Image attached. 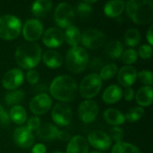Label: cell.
Returning a JSON list of instances; mask_svg holds the SVG:
<instances>
[{
  "label": "cell",
  "instance_id": "6da1fadb",
  "mask_svg": "<svg viewBox=\"0 0 153 153\" xmlns=\"http://www.w3.org/2000/svg\"><path fill=\"white\" fill-rule=\"evenodd\" d=\"M78 86L74 79L69 75L56 77L49 86L51 96L63 102H70L76 98Z\"/></svg>",
  "mask_w": 153,
  "mask_h": 153
},
{
  "label": "cell",
  "instance_id": "7a4b0ae2",
  "mask_svg": "<svg viewBox=\"0 0 153 153\" xmlns=\"http://www.w3.org/2000/svg\"><path fill=\"white\" fill-rule=\"evenodd\" d=\"M41 48L37 43H26L20 45L15 50V61L17 65L23 68L30 70L35 67L41 59Z\"/></svg>",
  "mask_w": 153,
  "mask_h": 153
},
{
  "label": "cell",
  "instance_id": "3957f363",
  "mask_svg": "<svg viewBox=\"0 0 153 153\" xmlns=\"http://www.w3.org/2000/svg\"><path fill=\"white\" fill-rule=\"evenodd\" d=\"M126 9L128 16L137 24H148L152 21L153 3L151 0H130Z\"/></svg>",
  "mask_w": 153,
  "mask_h": 153
},
{
  "label": "cell",
  "instance_id": "277c9868",
  "mask_svg": "<svg viewBox=\"0 0 153 153\" xmlns=\"http://www.w3.org/2000/svg\"><path fill=\"white\" fill-rule=\"evenodd\" d=\"M89 63V55L87 51L82 47H73L71 48L65 57L66 68L74 73L79 74L84 71Z\"/></svg>",
  "mask_w": 153,
  "mask_h": 153
},
{
  "label": "cell",
  "instance_id": "5b68a950",
  "mask_svg": "<svg viewBox=\"0 0 153 153\" xmlns=\"http://www.w3.org/2000/svg\"><path fill=\"white\" fill-rule=\"evenodd\" d=\"M22 31V22L19 18L12 14L0 16V39L13 40Z\"/></svg>",
  "mask_w": 153,
  "mask_h": 153
},
{
  "label": "cell",
  "instance_id": "8992f818",
  "mask_svg": "<svg viewBox=\"0 0 153 153\" xmlns=\"http://www.w3.org/2000/svg\"><path fill=\"white\" fill-rule=\"evenodd\" d=\"M102 87V80L98 74L93 73L83 78L80 83V94L82 98L90 100L97 96Z\"/></svg>",
  "mask_w": 153,
  "mask_h": 153
},
{
  "label": "cell",
  "instance_id": "52a82bcc",
  "mask_svg": "<svg viewBox=\"0 0 153 153\" xmlns=\"http://www.w3.org/2000/svg\"><path fill=\"white\" fill-rule=\"evenodd\" d=\"M74 11L71 4L67 3L59 4L54 13V18L56 25L59 28H67L72 25L74 20Z\"/></svg>",
  "mask_w": 153,
  "mask_h": 153
},
{
  "label": "cell",
  "instance_id": "ba28073f",
  "mask_svg": "<svg viewBox=\"0 0 153 153\" xmlns=\"http://www.w3.org/2000/svg\"><path fill=\"white\" fill-rule=\"evenodd\" d=\"M81 41L84 47L95 49L103 46L106 41V36L102 31L97 29H89L82 33Z\"/></svg>",
  "mask_w": 153,
  "mask_h": 153
},
{
  "label": "cell",
  "instance_id": "9c48e42d",
  "mask_svg": "<svg viewBox=\"0 0 153 153\" xmlns=\"http://www.w3.org/2000/svg\"><path fill=\"white\" fill-rule=\"evenodd\" d=\"M51 117L56 125L60 126H65L71 123L73 118V112L67 104L59 102L54 106L51 112Z\"/></svg>",
  "mask_w": 153,
  "mask_h": 153
},
{
  "label": "cell",
  "instance_id": "30bf717a",
  "mask_svg": "<svg viewBox=\"0 0 153 153\" xmlns=\"http://www.w3.org/2000/svg\"><path fill=\"white\" fill-rule=\"evenodd\" d=\"M22 30L23 38L30 42L38 40L43 34V25L37 19H29L24 23Z\"/></svg>",
  "mask_w": 153,
  "mask_h": 153
},
{
  "label": "cell",
  "instance_id": "8fae6325",
  "mask_svg": "<svg viewBox=\"0 0 153 153\" xmlns=\"http://www.w3.org/2000/svg\"><path fill=\"white\" fill-rule=\"evenodd\" d=\"M99 113V108L97 103L94 100H87L82 101L78 109V115L80 119L85 123V124H90L93 122Z\"/></svg>",
  "mask_w": 153,
  "mask_h": 153
},
{
  "label": "cell",
  "instance_id": "7c38bea8",
  "mask_svg": "<svg viewBox=\"0 0 153 153\" xmlns=\"http://www.w3.org/2000/svg\"><path fill=\"white\" fill-rule=\"evenodd\" d=\"M51 106V98L47 93H40L30 100L29 108L34 115H43L50 109Z\"/></svg>",
  "mask_w": 153,
  "mask_h": 153
},
{
  "label": "cell",
  "instance_id": "4fadbf2b",
  "mask_svg": "<svg viewBox=\"0 0 153 153\" xmlns=\"http://www.w3.org/2000/svg\"><path fill=\"white\" fill-rule=\"evenodd\" d=\"M87 142L94 149L99 150V151H107L110 148L112 144L109 135L100 130L91 132L88 135Z\"/></svg>",
  "mask_w": 153,
  "mask_h": 153
},
{
  "label": "cell",
  "instance_id": "5bb4252c",
  "mask_svg": "<svg viewBox=\"0 0 153 153\" xmlns=\"http://www.w3.org/2000/svg\"><path fill=\"white\" fill-rule=\"evenodd\" d=\"M23 78L24 76L22 71L18 68H13L4 74L2 79V84L6 90L14 91L22 84Z\"/></svg>",
  "mask_w": 153,
  "mask_h": 153
},
{
  "label": "cell",
  "instance_id": "9a60e30c",
  "mask_svg": "<svg viewBox=\"0 0 153 153\" xmlns=\"http://www.w3.org/2000/svg\"><path fill=\"white\" fill-rule=\"evenodd\" d=\"M65 40L64 32L59 28H49L48 29L42 36V41L45 46L48 48H58Z\"/></svg>",
  "mask_w": 153,
  "mask_h": 153
},
{
  "label": "cell",
  "instance_id": "2e32d148",
  "mask_svg": "<svg viewBox=\"0 0 153 153\" xmlns=\"http://www.w3.org/2000/svg\"><path fill=\"white\" fill-rule=\"evenodd\" d=\"M16 145L21 148H30L34 143V135L26 126H20L16 128L13 135Z\"/></svg>",
  "mask_w": 153,
  "mask_h": 153
},
{
  "label": "cell",
  "instance_id": "e0dca14e",
  "mask_svg": "<svg viewBox=\"0 0 153 153\" xmlns=\"http://www.w3.org/2000/svg\"><path fill=\"white\" fill-rule=\"evenodd\" d=\"M137 70L134 66L126 65L123 66L117 74V81L120 85L124 87L132 86L137 80Z\"/></svg>",
  "mask_w": 153,
  "mask_h": 153
},
{
  "label": "cell",
  "instance_id": "ac0fdd59",
  "mask_svg": "<svg viewBox=\"0 0 153 153\" xmlns=\"http://www.w3.org/2000/svg\"><path fill=\"white\" fill-rule=\"evenodd\" d=\"M88 152H89V143L87 140L82 135H76L73 137L66 147V153Z\"/></svg>",
  "mask_w": 153,
  "mask_h": 153
},
{
  "label": "cell",
  "instance_id": "d6986e66",
  "mask_svg": "<svg viewBox=\"0 0 153 153\" xmlns=\"http://www.w3.org/2000/svg\"><path fill=\"white\" fill-rule=\"evenodd\" d=\"M123 97V91L117 85L108 86L103 92L102 100L107 104H115L118 102Z\"/></svg>",
  "mask_w": 153,
  "mask_h": 153
},
{
  "label": "cell",
  "instance_id": "ffe728a7",
  "mask_svg": "<svg viewBox=\"0 0 153 153\" xmlns=\"http://www.w3.org/2000/svg\"><path fill=\"white\" fill-rule=\"evenodd\" d=\"M58 131L56 126L47 123L40 126L37 130V136L42 141H53L56 139Z\"/></svg>",
  "mask_w": 153,
  "mask_h": 153
},
{
  "label": "cell",
  "instance_id": "44dd1931",
  "mask_svg": "<svg viewBox=\"0 0 153 153\" xmlns=\"http://www.w3.org/2000/svg\"><path fill=\"white\" fill-rule=\"evenodd\" d=\"M43 63L49 68H58L63 64L62 56L55 50H47L41 56Z\"/></svg>",
  "mask_w": 153,
  "mask_h": 153
},
{
  "label": "cell",
  "instance_id": "7402d4cb",
  "mask_svg": "<svg viewBox=\"0 0 153 153\" xmlns=\"http://www.w3.org/2000/svg\"><path fill=\"white\" fill-rule=\"evenodd\" d=\"M52 4L53 3L48 0H38L33 3L31 6V12L34 16L38 18H44L49 13Z\"/></svg>",
  "mask_w": 153,
  "mask_h": 153
},
{
  "label": "cell",
  "instance_id": "603a6c76",
  "mask_svg": "<svg viewBox=\"0 0 153 153\" xmlns=\"http://www.w3.org/2000/svg\"><path fill=\"white\" fill-rule=\"evenodd\" d=\"M126 4L123 0H112L104 6V13L108 17H117L125 10Z\"/></svg>",
  "mask_w": 153,
  "mask_h": 153
},
{
  "label": "cell",
  "instance_id": "cb8c5ba5",
  "mask_svg": "<svg viewBox=\"0 0 153 153\" xmlns=\"http://www.w3.org/2000/svg\"><path fill=\"white\" fill-rule=\"evenodd\" d=\"M103 117L105 121L108 125L114 126H118L120 125H123L126 120L124 114L116 108H108L107 110H105Z\"/></svg>",
  "mask_w": 153,
  "mask_h": 153
},
{
  "label": "cell",
  "instance_id": "d4e9b609",
  "mask_svg": "<svg viewBox=\"0 0 153 153\" xmlns=\"http://www.w3.org/2000/svg\"><path fill=\"white\" fill-rule=\"evenodd\" d=\"M152 86L142 87L136 93V102L141 107H148L152 103Z\"/></svg>",
  "mask_w": 153,
  "mask_h": 153
},
{
  "label": "cell",
  "instance_id": "484cf974",
  "mask_svg": "<svg viewBox=\"0 0 153 153\" xmlns=\"http://www.w3.org/2000/svg\"><path fill=\"white\" fill-rule=\"evenodd\" d=\"M65 39L66 40V42L73 47H77L78 44L81 42V38H82V34L79 30V29L74 26V25H71L69 27H67L65 29V31L64 33Z\"/></svg>",
  "mask_w": 153,
  "mask_h": 153
},
{
  "label": "cell",
  "instance_id": "4316f807",
  "mask_svg": "<svg viewBox=\"0 0 153 153\" xmlns=\"http://www.w3.org/2000/svg\"><path fill=\"white\" fill-rule=\"evenodd\" d=\"M123 50H124V46L119 40H112L108 42L106 46L107 55L112 59L120 58L124 52Z\"/></svg>",
  "mask_w": 153,
  "mask_h": 153
},
{
  "label": "cell",
  "instance_id": "83f0119b",
  "mask_svg": "<svg viewBox=\"0 0 153 153\" xmlns=\"http://www.w3.org/2000/svg\"><path fill=\"white\" fill-rule=\"evenodd\" d=\"M9 117L13 123L17 125H22L24 124V122H26L27 112L25 108H22V106H19V105L13 106L10 110Z\"/></svg>",
  "mask_w": 153,
  "mask_h": 153
},
{
  "label": "cell",
  "instance_id": "f1b7e54d",
  "mask_svg": "<svg viewBox=\"0 0 153 153\" xmlns=\"http://www.w3.org/2000/svg\"><path fill=\"white\" fill-rule=\"evenodd\" d=\"M25 94L21 90H15L9 91L5 94V103L8 106H17L19 103L22 101L24 99Z\"/></svg>",
  "mask_w": 153,
  "mask_h": 153
},
{
  "label": "cell",
  "instance_id": "f546056e",
  "mask_svg": "<svg viewBox=\"0 0 153 153\" xmlns=\"http://www.w3.org/2000/svg\"><path fill=\"white\" fill-rule=\"evenodd\" d=\"M111 153H141L140 150L134 144L120 142L114 145Z\"/></svg>",
  "mask_w": 153,
  "mask_h": 153
},
{
  "label": "cell",
  "instance_id": "4dcf8cb0",
  "mask_svg": "<svg viewBox=\"0 0 153 153\" xmlns=\"http://www.w3.org/2000/svg\"><path fill=\"white\" fill-rule=\"evenodd\" d=\"M125 42L129 47H136L141 40V34L136 29H129L125 33Z\"/></svg>",
  "mask_w": 153,
  "mask_h": 153
},
{
  "label": "cell",
  "instance_id": "1f68e13d",
  "mask_svg": "<svg viewBox=\"0 0 153 153\" xmlns=\"http://www.w3.org/2000/svg\"><path fill=\"white\" fill-rule=\"evenodd\" d=\"M117 72H118V68H117V65L108 64L100 69V73L99 76L100 77L101 80L108 81V80L112 79L117 74Z\"/></svg>",
  "mask_w": 153,
  "mask_h": 153
},
{
  "label": "cell",
  "instance_id": "d6a6232c",
  "mask_svg": "<svg viewBox=\"0 0 153 153\" xmlns=\"http://www.w3.org/2000/svg\"><path fill=\"white\" fill-rule=\"evenodd\" d=\"M143 115H144V109L142 107H134L127 111L125 118L130 123H134L139 119H141Z\"/></svg>",
  "mask_w": 153,
  "mask_h": 153
},
{
  "label": "cell",
  "instance_id": "836d02e7",
  "mask_svg": "<svg viewBox=\"0 0 153 153\" xmlns=\"http://www.w3.org/2000/svg\"><path fill=\"white\" fill-rule=\"evenodd\" d=\"M122 61L126 64V65H132L134 62H136L137 58H138V54L137 51L135 49L133 48H129L127 50H126L125 52H123L122 56H121Z\"/></svg>",
  "mask_w": 153,
  "mask_h": 153
},
{
  "label": "cell",
  "instance_id": "e575fe53",
  "mask_svg": "<svg viewBox=\"0 0 153 153\" xmlns=\"http://www.w3.org/2000/svg\"><path fill=\"white\" fill-rule=\"evenodd\" d=\"M137 77H139V80L145 85L151 86L153 82L152 72L151 70H142L137 74Z\"/></svg>",
  "mask_w": 153,
  "mask_h": 153
},
{
  "label": "cell",
  "instance_id": "d590c367",
  "mask_svg": "<svg viewBox=\"0 0 153 153\" xmlns=\"http://www.w3.org/2000/svg\"><path fill=\"white\" fill-rule=\"evenodd\" d=\"M92 12V7L82 2V3H80L78 5H77V13L79 14L80 17H82V18H85V17H88Z\"/></svg>",
  "mask_w": 153,
  "mask_h": 153
},
{
  "label": "cell",
  "instance_id": "8d00e7d4",
  "mask_svg": "<svg viewBox=\"0 0 153 153\" xmlns=\"http://www.w3.org/2000/svg\"><path fill=\"white\" fill-rule=\"evenodd\" d=\"M137 54H139V56L143 58V59H150L152 57V48L150 45H142L139 48V51L137 52Z\"/></svg>",
  "mask_w": 153,
  "mask_h": 153
},
{
  "label": "cell",
  "instance_id": "74e56055",
  "mask_svg": "<svg viewBox=\"0 0 153 153\" xmlns=\"http://www.w3.org/2000/svg\"><path fill=\"white\" fill-rule=\"evenodd\" d=\"M110 139L112 138L117 143L122 142L123 137H124V132L122 130V128L118 127V126H114L111 130H110Z\"/></svg>",
  "mask_w": 153,
  "mask_h": 153
},
{
  "label": "cell",
  "instance_id": "f35d334b",
  "mask_svg": "<svg viewBox=\"0 0 153 153\" xmlns=\"http://www.w3.org/2000/svg\"><path fill=\"white\" fill-rule=\"evenodd\" d=\"M26 80L31 85L37 84L38 82H39V74L38 71H36L34 69L29 70L27 72V74H26Z\"/></svg>",
  "mask_w": 153,
  "mask_h": 153
},
{
  "label": "cell",
  "instance_id": "ab89813d",
  "mask_svg": "<svg viewBox=\"0 0 153 153\" xmlns=\"http://www.w3.org/2000/svg\"><path fill=\"white\" fill-rule=\"evenodd\" d=\"M41 126V123H40V119L37 117H30L28 121H27V126L26 127L30 131H37L39 126Z\"/></svg>",
  "mask_w": 153,
  "mask_h": 153
},
{
  "label": "cell",
  "instance_id": "60d3db41",
  "mask_svg": "<svg viewBox=\"0 0 153 153\" xmlns=\"http://www.w3.org/2000/svg\"><path fill=\"white\" fill-rule=\"evenodd\" d=\"M10 117L4 108L0 105V124L3 126H7L9 124Z\"/></svg>",
  "mask_w": 153,
  "mask_h": 153
},
{
  "label": "cell",
  "instance_id": "b9f144b4",
  "mask_svg": "<svg viewBox=\"0 0 153 153\" xmlns=\"http://www.w3.org/2000/svg\"><path fill=\"white\" fill-rule=\"evenodd\" d=\"M123 96L126 99V100H127V101L133 100L134 98V89H132L131 87H127L125 90V91L123 92Z\"/></svg>",
  "mask_w": 153,
  "mask_h": 153
},
{
  "label": "cell",
  "instance_id": "7bdbcfd3",
  "mask_svg": "<svg viewBox=\"0 0 153 153\" xmlns=\"http://www.w3.org/2000/svg\"><path fill=\"white\" fill-rule=\"evenodd\" d=\"M56 138L59 139V140H61V141L66 142V141H68V140L71 139V135H70V134L67 131H65V130H60L57 133Z\"/></svg>",
  "mask_w": 153,
  "mask_h": 153
},
{
  "label": "cell",
  "instance_id": "ee69618b",
  "mask_svg": "<svg viewBox=\"0 0 153 153\" xmlns=\"http://www.w3.org/2000/svg\"><path fill=\"white\" fill-rule=\"evenodd\" d=\"M47 147L43 143H37L32 147L31 153H46Z\"/></svg>",
  "mask_w": 153,
  "mask_h": 153
},
{
  "label": "cell",
  "instance_id": "f6af8a7d",
  "mask_svg": "<svg viewBox=\"0 0 153 153\" xmlns=\"http://www.w3.org/2000/svg\"><path fill=\"white\" fill-rule=\"evenodd\" d=\"M152 29H153V26L152 25V26H151V27L149 28L148 31H147V39H148V42L150 43V46H152V45L153 44Z\"/></svg>",
  "mask_w": 153,
  "mask_h": 153
},
{
  "label": "cell",
  "instance_id": "bcb514c9",
  "mask_svg": "<svg viewBox=\"0 0 153 153\" xmlns=\"http://www.w3.org/2000/svg\"><path fill=\"white\" fill-rule=\"evenodd\" d=\"M83 2H84V3H86V4H90V5H91V4H95V3H96V2H97V1H96V0H92V1H89V0H85V1H83Z\"/></svg>",
  "mask_w": 153,
  "mask_h": 153
},
{
  "label": "cell",
  "instance_id": "7dc6e473",
  "mask_svg": "<svg viewBox=\"0 0 153 153\" xmlns=\"http://www.w3.org/2000/svg\"><path fill=\"white\" fill-rule=\"evenodd\" d=\"M90 153H102V152H97V151H92V152H91Z\"/></svg>",
  "mask_w": 153,
  "mask_h": 153
},
{
  "label": "cell",
  "instance_id": "c3c4849f",
  "mask_svg": "<svg viewBox=\"0 0 153 153\" xmlns=\"http://www.w3.org/2000/svg\"><path fill=\"white\" fill-rule=\"evenodd\" d=\"M53 153H63L62 152H59V151H56V152H54Z\"/></svg>",
  "mask_w": 153,
  "mask_h": 153
}]
</instances>
